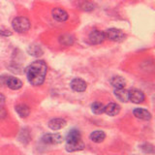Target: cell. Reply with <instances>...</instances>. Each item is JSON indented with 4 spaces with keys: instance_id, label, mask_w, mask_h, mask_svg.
Segmentation results:
<instances>
[{
    "instance_id": "1",
    "label": "cell",
    "mask_w": 155,
    "mask_h": 155,
    "mask_svg": "<svg viewBox=\"0 0 155 155\" xmlns=\"http://www.w3.org/2000/svg\"><path fill=\"white\" fill-rule=\"evenodd\" d=\"M48 66L45 61L43 60H35L29 65L26 70V77L30 84L34 86L41 85L47 75Z\"/></svg>"
},
{
    "instance_id": "2",
    "label": "cell",
    "mask_w": 155,
    "mask_h": 155,
    "mask_svg": "<svg viewBox=\"0 0 155 155\" xmlns=\"http://www.w3.org/2000/svg\"><path fill=\"white\" fill-rule=\"evenodd\" d=\"M12 27L18 33H25L30 29V21L25 17H17L13 19Z\"/></svg>"
},
{
    "instance_id": "3",
    "label": "cell",
    "mask_w": 155,
    "mask_h": 155,
    "mask_svg": "<svg viewBox=\"0 0 155 155\" xmlns=\"http://www.w3.org/2000/svg\"><path fill=\"white\" fill-rule=\"evenodd\" d=\"M104 33L106 39L113 42H122L125 39V34L117 28H110Z\"/></svg>"
},
{
    "instance_id": "4",
    "label": "cell",
    "mask_w": 155,
    "mask_h": 155,
    "mask_svg": "<svg viewBox=\"0 0 155 155\" xmlns=\"http://www.w3.org/2000/svg\"><path fill=\"white\" fill-rule=\"evenodd\" d=\"M144 98L145 97L143 91L136 89V88H132L128 90V99L129 101L132 102V103H135V104L143 103L144 101Z\"/></svg>"
},
{
    "instance_id": "5",
    "label": "cell",
    "mask_w": 155,
    "mask_h": 155,
    "mask_svg": "<svg viewBox=\"0 0 155 155\" xmlns=\"http://www.w3.org/2000/svg\"><path fill=\"white\" fill-rule=\"evenodd\" d=\"M105 33L103 31L97 30V29H94L89 33L88 36V40L90 42V44L92 45H99V44H102L105 41Z\"/></svg>"
},
{
    "instance_id": "6",
    "label": "cell",
    "mask_w": 155,
    "mask_h": 155,
    "mask_svg": "<svg viewBox=\"0 0 155 155\" xmlns=\"http://www.w3.org/2000/svg\"><path fill=\"white\" fill-rule=\"evenodd\" d=\"M62 136L59 135V134H51V133H48V134H45L43 136L42 138V140L44 143L46 144H51V145H53V144H58L62 143Z\"/></svg>"
},
{
    "instance_id": "7",
    "label": "cell",
    "mask_w": 155,
    "mask_h": 155,
    "mask_svg": "<svg viewBox=\"0 0 155 155\" xmlns=\"http://www.w3.org/2000/svg\"><path fill=\"white\" fill-rule=\"evenodd\" d=\"M51 15H52V18L55 19V21H59V22H64L68 19V13L63 10L62 8L59 7H56V8H53L52 11H51Z\"/></svg>"
},
{
    "instance_id": "8",
    "label": "cell",
    "mask_w": 155,
    "mask_h": 155,
    "mask_svg": "<svg viewBox=\"0 0 155 155\" xmlns=\"http://www.w3.org/2000/svg\"><path fill=\"white\" fill-rule=\"evenodd\" d=\"M5 84H6L10 89L12 90H18L21 88L22 82L21 80H18V78L15 77H7L5 78Z\"/></svg>"
},
{
    "instance_id": "9",
    "label": "cell",
    "mask_w": 155,
    "mask_h": 155,
    "mask_svg": "<svg viewBox=\"0 0 155 155\" xmlns=\"http://www.w3.org/2000/svg\"><path fill=\"white\" fill-rule=\"evenodd\" d=\"M70 85H71V88L76 92H84L85 91L87 87L86 82L84 80L79 79V78H76V79L73 80L71 81Z\"/></svg>"
},
{
    "instance_id": "10",
    "label": "cell",
    "mask_w": 155,
    "mask_h": 155,
    "mask_svg": "<svg viewBox=\"0 0 155 155\" xmlns=\"http://www.w3.org/2000/svg\"><path fill=\"white\" fill-rule=\"evenodd\" d=\"M66 150L68 152H75L80 151L84 148V143L81 140H77V142H69L66 143Z\"/></svg>"
},
{
    "instance_id": "11",
    "label": "cell",
    "mask_w": 155,
    "mask_h": 155,
    "mask_svg": "<svg viewBox=\"0 0 155 155\" xmlns=\"http://www.w3.org/2000/svg\"><path fill=\"white\" fill-rule=\"evenodd\" d=\"M66 124H67V122H66L65 119H63V118H53V119L48 121V126L51 130L56 131V130H60L63 127H65Z\"/></svg>"
},
{
    "instance_id": "12",
    "label": "cell",
    "mask_w": 155,
    "mask_h": 155,
    "mask_svg": "<svg viewBox=\"0 0 155 155\" xmlns=\"http://www.w3.org/2000/svg\"><path fill=\"white\" fill-rule=\"evenodd\" d=\"M104 113L109 116H114L120 113V106L116 103H109L105 106Z\"/></svg>"
},
{
    "instance_id": "13",
    "label": "cell",
    "mask_w": 155,
    "mask_h": 155,
    "mask_svg": "<svg viewBox=\"0 0 155 155\" xmlns=\"http://www.w3.org/2000/svg\"><path fill=\"white\" fill-rule=\"evenodd\" d=\"M133 114L136 116V117L140 119V120H149L150 118H151V114L145 109L136 108L133 110Z\"/></svg>"
},
{
    "instance_id": "14",
    "label": "cell",
    "mask_w": 155,
    "mask_h": 155,
    "mask_svg": "<svg viewBox=\"0 0 155 155\" xmlns=\"http://www.w3.org/2000/svg\"><path fill=\"white\" fill-rule=\"evenodd\" d=\"M106 139V134L105 132L101 130H97V131H93L90 134V140L95 143H100L102 142H104V140Z\"/></svg>"
},
{
    "instance_id": "15",
    "label": "cell",
    "mask_w": 155,
    "mask_h": 155,
    "mask_svg": "<svg viewBox=\"0 0 155 155\" xmlns=\"http://www.w3.org/2000/svg\"><path fill=\"white\" fill-rule=\"evenodd\" d=\"M81 140V134L78 129H72L69 131L66 137V143L69 142H77V140Z\"/></svg>"
},
{
    "instance_id": "16",
    "label": "cell",
    "mask_w": 155,
    "mask_h": 155,
    "mask_svg": "<svg viewBox=\"0 0 155 155\" xmlns=\"http://www.w3.org/2000/svg\"><path fill=\"white\" fill-rule=\"evenodd\" d=\"M110 84L114 88H124L126 85V81L122 77L120 76H114L111 78Z\"/></svg>"
},
{
    "instance_id": "17",
    "label": "cell",
    "mask_w": 155,
    "mask_h": 155,
    "mask_svg": "<svg viewBox=\"0 0 155 155\" xmlns=\"http://www.w3.org/2000/svg\"><path fill=\"white\" fill-rule=\"evenodd\" d=\"M16 111L18 113V114L22 118H25L30 114V109L29 107L24 105V104H19L18 106H16Z\"/></svg>"
},
{
    "instance_id": "18",
    "label": "cell",
    "mask_w": 155,
    "mask_h": 155,
    "mask_svg": "<svg viewBox=\"0 0 155 155\" xmlns=\"http://www.w3.org/2000/svg\"><path fill=\"white\" fill-rule=\"evenodd\" d=\"M114 96L121 102H128V91L124 88H115L114 91Z\"/></svg>"
},
{
    "instance_id": "19",
    "label": "cell",
    "mask_w": 155,
    "mask_h": 155,
    "mask_svg": "<svg viewBox=\"0 0 155 155\" xmlns=\"http://www.w3.org/2000/svg\"><path fill=\"white\" fill-rule=\"evenodd\" d=\"M28 53L32 56H36L39 57L43 54V50L42 48L37 45V44H33V45H30L28 47V50H27Z\"/></svg>"
},
{
    "instance_id": "20",
    "label": "cell",
    "mask_w": 155,
    "mask_h": 155,
    "mask_svg": "<svg viewBox=\"0 0 155 155\" xmlns=\"http://www.w3.org/2000/svg\"><path fill=\"white\" fill-rule=\"evenodd\" d=\"M58 40H59L60 45L65 46V47H69L74 43V37L70 35V34H63V35H61L59 37Z\"/></svg>"
},
{
    "instance_id": "21",
    "label": "cell",
    "mask_w": 155,
    "mask_h": 155,
    "mask_svg": "<svg viewBox=\"0 0 155 155\" xmlns=\"http://www.w3.org/2000/svg\"><path fill=\"white\" fill-rule=\"evenodd\" d=\"M91 110L95 114H101L104 113L105 106L102 103H100V102H94V103L91 105Z\"/></svg>"
},
{
    "instance_id": "22",
    "label": "cell",
    "mask_w": 155,
    "mask_h": 155,
    "mask_svg": "<svg viewBox=\"0 0 155 155\" xmlns=\"http://www.w3.org/2000/svg\"><path fill=\"white\" fill-rule=\"evenodd\" d=\"M142 149L144 152H147V153H153V151H154L153 147L149 143H145V144L142 145Z\"/></svg>"
},
{
    "instance_id": "23",
    "label": "cell",
    "mask_w": 155,
    "mask_h": 155,
    "mask_svg": "<svg viewBox=\"0 0 155 155\" xmlns=\"http://www.w3.org/2000/svg\"><path fill=\"white\" fill-rule=\"evenodd\" d=\"M7 115V111L5 109L3 108H0V119H3L5 118V116Z\"/></svg>"
},
{
    "instance_id": "24",
    "label": "cell",
    "mask_w": 155,
    "mask_h": 155,
    "mask_svg": "<svg viewBox=\"0 0 155 155\" xmlns=\"http://www.w3.org/2000/svg\"><path fill=\"white\" fill-rule=\"evenodd\" d=\"M0 35L2 36H11L12 32L9 30H0Z\"/></svg>"
},
{
    "instance_id": "25",
    "label": "cell",
    "mask_w": 155,
    "mask_h": 155,
    "mask_svg": "<svg viewBox=\"0 0 155 155\" xmlns=\"http://www.w3.org/2000/svg\"><path fill=\"white\" fill-rule=\"evenodd\" d=\"M4 101H5V96L0 93V103H4Z\"/></svg>"
}]
</instances>
